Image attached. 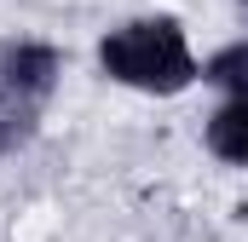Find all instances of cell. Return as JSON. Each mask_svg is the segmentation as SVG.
Listing matches in <instances>:
<instances>
[{"label":"cell","mask_w":248,"mask_h":242,"mask_svg":"<svg viewBox=\"0 0 248 242\" xmlns=\"http://www.w3.org/2000/svg\"><path fill=\"white\" fill-rule=\"evenodd\" d=\"M202 81H214V87H231V92H248V41L243 46H225V52H214L208 69H202Z\"/></svg>","instance_id":"cell-4"},{"label":"cell","mask_w":248,"mask_h":242,"mask_svg":"<svg viewBox=\"0 0 248 242\" xmlns=\"http://www.w3.org/2000/svg\"><path fill=\"white\" fill-rule=\"evenodd\" d=\"M98 63H104L110 81L139 87V92H185L202 75L196 58H190L185 29L173 17H133L122 29H110L104 46H98Z\"/></svg>","instance_id":"cell-1"},{"label":"cell","mask_w":248,"mask_h":242,"mask_svg":"<svg viewBox=\"0 0 248 242\" xmlns=\"http://www.w3.org/2000/svg\"><path fill=\"white\" fill-rule=\"evenodd\" d=\"M208 150H214L219 162L248 167V92H237L231 104L214 110V121H208Z\"/></svg>","instance_id":"cell-3"},{"label":"cell","mask_w":248,"mask_h":242,"mask_svg":"<svg viewBox=\"0 0 248 242\" xmlns=\"http://www.w3.org/2000/svg\"><path fill=\"white\" fill-rule=\"evenodd\" d=\"M58 52L41 41H6L0 46V156L35 138L41 110L58 87Z\"/></svg>","instance_id":"cell-2"}]
</instances>
